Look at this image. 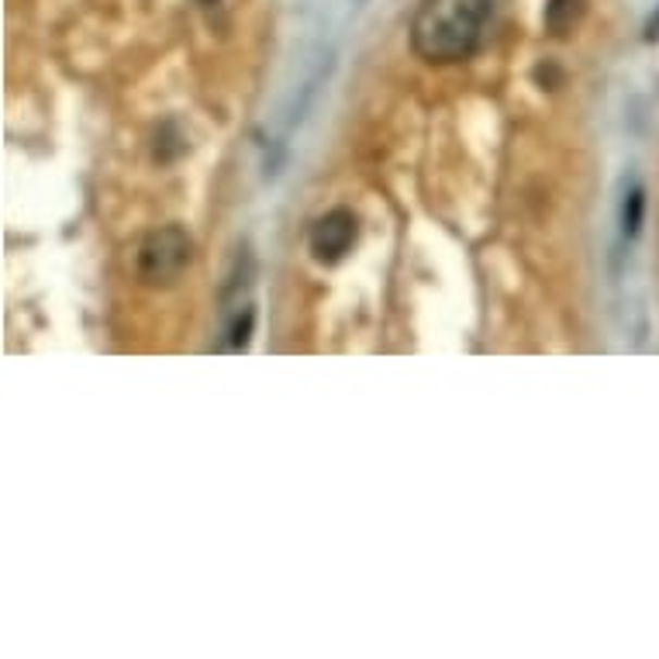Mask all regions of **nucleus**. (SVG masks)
<instances>
[{
	"label": "nucleus",
	"instance_id": "obj_4",
	"mask_svg": "<svg viewBox=\"0 0 659 659\" xmlns=\"http://www.w3.org/2000/svg\"><path fill=\"white\" fill-rule=\"evenodd\" d=\"M590 0H549L546 4V32L552 38H567L584 22Z\"/></svg>",
	"mask_w": 659,
	"mask_h": 659
},
{
	"label": "nucleus",
	"instance_id": "obj_2",
	"mask_svg": "<svg viewBox=\"0 0 659 659\" xmlns=\"http://www.w3.org/2000/svg\"><path fill=\"white\" fill-rule=\"evenodd\" d=\"M190 256H194V246L184 228L179 225L156 228L142 238V246H138V256H135L138 279H142L146 287H173L190 266Z\"/></svg>",
	"mask_w": 659,
	"mask_h": 659
},
{
	"label": "nucleus",
	"instance_id": "obj_1",
	"mask_svg": "<svg viewBox=\"0 0 659 659\" xmlns=\"http://www.w3.org/2000/svg\"><path fill=\"white\" fill-rule=\"evenodd\" d=\"M505 0H422L411 22V46L425 63H463L484 46Z\"/></svg>",
	"mask_w": 659,
	"mask_h": 659
},
{
	"label": "nucleus",
	"instance_id": "obj_3",
	"mask_svg": "<svg viewBox=\"0 0 659 659\" xmlns=\"http://www.w3.org/2000/svg\"><path fill=\"white\" fill-rule=\"evenodd\" d=\"M352 243H356V217L346 208H335L318 217L308 238L311 256L318 263H338L352 249Z\"/></svg>",
	"mask_w": 659,
	"mask_h": 659
},
{
	"label": "nucleus",
	"instance_id": "obj_5",
	"mask_svg": "<svg viewBox=\"0 0 659 659\" xmlns=\"http://www.w3.org/2000/svg\"><path fill=\"white\" fill-rule=\"evenodd\" d=\"M643 190H632L629 197H625V208H622V225H625V232L629 235H635L638 232V225H643Z\"/></svg>",
	"mask_w": 659,
	"mask_h": 659
},
{
	"label": "nucleus",
	"instance_id": "obj_6",
	"mask_svg": "<svg viewBox=\"0 0 659 659\" xmlns=\"http://www.w3.org/2000/svg\"><path fill=\"white\" fill-rule=\"evenodd\" d=\"M201 4H214V0H201Z\"/></svg>",
	"mask_w": 659,
	"mask_h": 659
}]
</instances>
